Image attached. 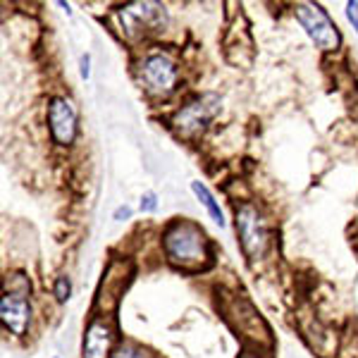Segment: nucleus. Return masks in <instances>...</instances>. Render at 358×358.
<instances>
[{"label":"nucleus","mask_w":358,"mask_h":358,"mask_svg":"<svg viewBox=\"0 0 358 358\" xmlns=\"http://www.w3.org/2000/svg\"><path fill=\"white\" fill-rule=\"evenodd\" d=\"M138 79L151 96L165 98L177 86V65L163 53L146 55L141 60V67H138Z\"/></svg>","instance_id":"423d86ee"},{"label":"nucleus","mask_w":358,"mask_h":358,"mask_svg":"<svg viewBox=\"0 0 358 358\" xmlns=\"http://www.w3.org/2000/svg\"><path fill=\"white\" fill-rule=\"evenodd\" d=\"M91 77V55H82V79Z\"/></svg>","instance_id":"dca6fc26"},{"label":"nucleus","mask_w":358,"mask_h":358,"mask_svg":"<svg viewBox=\"0 0 358 358\" xmlns=\"http://www.w3.org/2000/svg\"><path fill=\"white\" fill-rule=\"evenodd\" d=\"M120 24L129 38H143L148 34L163 31L167 24V13L160 3L138 0V3H129L120 10Z\"/></svg>","instance_id":"20e7f679"},{"label":"nucleus","mask_w":358,"mask_h":358,"mask_svg":"<svg viewBox=\"0 0 358 358\" xmlns=\"http://www.w3.org/2000/svg\"><path fill=\"white\" fill-rule=\"evenodd\" d=\"M165 256L175 268L201 270L210 263V244L203 229L192 220H175L163 232Z\"/></svg>","instance_id":"f257e3e1"},{"label":"nucleus","mask_w":358,"mask_h":358,"mask_svg":"<svg viewBox=\"0 0 358 358\" xmlns=\"http://www.w3.org/2000/svg\"><path fill=\"white\" fill-rule=\"evenodd\" d=\"M53 294H55V299L60 303H65L69 296H72V282H69V277L67 275H60L55 280V285H53Z\"/></svg>","instance_id":"f8f14e48"},{"label":"nucleus","mask_w":358,"mask_h":358,"mask_svg":"<svg viewBox=\"0 0 358 358\" xmlns=\"http://www.w3.org/2000/svg\"><path fill=\"white\" fill-rule=\"evenodd\" d=\"M115 342V325L108 317H96L86 327L82 358H110Z\"/></svg>","instance_id":"1a4fd4ad"},{"label":"nucleus","mask_w":358,"mask_h":358,"mask_svg":"<svg viewBox=\"0 0 358 358\" xmlns=\"http://www.w3.org/2000/svg\"><path fill=\"white\" fill-rule=\"evenodd\" d=\"M48 127L55 143H60V146H69L74 141V136H77V110H74L69 98L55 96L48 103Z\"/></svg>","instance_id":"6e6552de"},{"label":"nucleus","mask_w":358,"mask_h":358,"mask_svg":"<svg viewBox=\"0 0 358 358\" xmlns=\"http://www.w3.org/2000/svg\"><path fill=\"white\" fill-rule=\"evenodd\" d=\"M220 113V96L215 94H203L196 96L194 101H189L187 106H182L172 115V129L179 136L192 138L206 129L213 122V117Z\"/></svg>","instance_id":"7ed1b4c3"},{"label":"nucleus","mask_w":358,"mask_h":358,"mask_svg":"<svg viewBox=\"0 0 358 358\" xmlns=\"http://www.w3.org/2000/svg\"><path fill=\"white\" fill-rule=\"evenodd\" d=\"M131 213H134V210H131V208L129 206H120L117 208V210H115V220H117V222H127V220H131Z\"/></svg>","instance_id":"2eb2a0df"},{"label":"nucleus","mask_w":358,"mask_h":358,"mask_svg":"<svg viewBox=\"0 0 358 358\" xmlns=\"http://www.w3.org/2000/svg\"><path fill=\"white\" fill-rule=\"evenodd\" d=\"M346 20H349V24L358 34V3H346Z\"/></svg>","instance_id":"4468645a"},{"label":"nucleus","mask_w":358,"mask_h":358,"mask_svg":"<svg viewBox=\"0 0 358 358\" xmlns=\"http://www.w3.org/2000/svg\"><path fill=\"white\" fill-rule=\"evenodd\" d=\"M241 358H258V356H253V354H244V356H241Z\"/></svg>","instance_id":"f3484780"},{"label":"nucleus","mask_w":358,"mask_h":358,"mask_svg":"<svg viewBox=\"0 0 358 358\" xmlns=\"http://www.w3.org/2000/svg\"><path fill=\"white\" fill-rule=\"evenodd\" d=\"M155 208H158V196H155L153 192L143 194L141 196V213H153Z\"/></svg>","instance_id":"ddd939ff"},{"label":"nucleus","mask_w":358,"mask_h":358,"mask_svg":"<svg viewBox=\"0 0 358 358\" xmlns=\"http://www.w3.org/2000/svg\"><path fill=\"white\" fill-rule=\"evenodd\" d=\"M296 20L303 27V31L308 34V38L315 43V48L320 50H337L339 48V31L330 20V15L313 3H299L296 5Z\"/></svg>","instance_id":"39448f33"},{"label":"nucleus","mask_w":358,"mask_h":358,"mask_svg":"<svg viewBox=\"0 0 358 358\" xmlns=\"http://www.w3.org/2000/svg\"><path fill=\"white\" fill-rule=\"evenodd\" d=\"M192 192L196 194V199L206 206V210H208V215L213 217V222L224 227V213H222L220 203L215 201V196L210 194V189H208L206 184H201V182H192Z\"/></svg>","instance_id":"9d476101"},{"label":"nucleus","mask_w":358,"mask_h":358,"mask_svg":"<svg viewBox=\"0 0 358 358\" xmlns=\"http://www.w3.org/2000/svg\"><path fill=\"white\" fill-rule=\"evenodd\" d=\"M110 358H153V356L148 354L146 349L136 346V344H122V346H117V349L113 351Z\"/></svg>","instance_id":"9b49d317"},{"label":"nucleus","mask_w":358,"mask_h":358,"mask_svg":"<svg viewBox=\"0 0 358 358\" xmlns=\"http://www.w3.org/2000/svg\"><path fill=\"white\" fill-rule=\"evenodd\" d=\"M234 227L236 236H239L241 251L246 253L248 261H261L270 246V229L263 213L253 203L239 206L234 213Z\"/></svg>","instance_id":"f03ea898"},{"label":"nucleus","mask_w":358,"mask_h":358,"mask_svg":"<svg viewBox=\"0 0 358 358\" xmlns=\"http://www.w3.org/2000/svg\"><path fill=\"white\" fill-rule=\"evenodd\" d=\"M0 320L8 332L15 337H24L31 322V301L27 292H5L0 301Z\"/></svg>","instance_id":"0eeeda50"}]
</instances>
